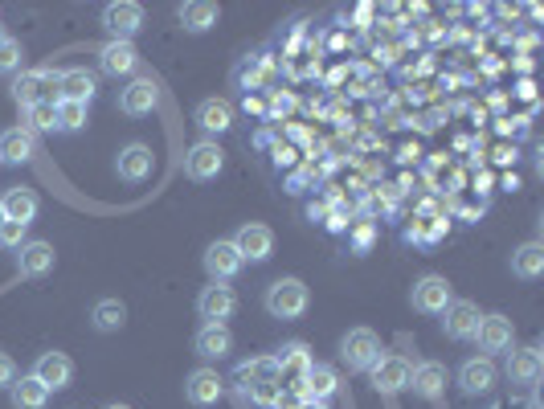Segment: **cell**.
I'll use <instances>...</instances> for the list:
<instances>
[{"label": "cell", "instance_id": "obj_1", "mask_svg": "<svg viewBox=\"0 0 544 409\" xmlns=\"http://www.w3.org/2000/svg\"><path fill=\"white\" fill-rule=\"evenodd\" d=\"M307 307H311V291L303 279H275L266 287V311L275 320H299Z\"/></svg>", "mask_w": 544, "mask_h": 409}, {"label": "cell", "instance_id": "obj_2", "mask_svg": "<svg viewBox=\"0 0 544 409\" xmlns=\"http://www.w3.org/2000/svg\"><path fill=\"white\" fill-rule=\"evenodd\" d=\"M340 360L348 365V373H369L381 360V336L373 328H352L340 340Z\"/></svg>", "mask_w": 544, "mask_h": 409}, {"label": "cell", "instance_id": "obj_3", "mask_svg": "<svg viewBox=\"0 0 544 409\" xmlns=\"http://www.w3.org/2000/svg\"><path fill=\"white\" fill-rule=\"evenodd\" d=\"M13 99L21 107L58 103V70H21L13 78Z\"/></svg>", "mask_w": 544, "mask_h": 409}, {"label": "cell", "instance_id": "obj_4", "mask_svg": "<svg viewBox=\"0 0 544 409\" xmlns=\"http://www.w3.org/2000/svg\"><path fill=\"white\" fill-rule=\"evenodd\" d=\"M471 340L479 344V352H483V356H495V352H512V340H516V324L508 320V315H500V311H495V315H483Z\"/></svg>", "mask_w": 544, "mask_h": 409}, {"label": "cell", "instance_id": "obj_5", "mask_svg": "<svg viewBox=\"0 0 544 409\" xmlns=\"http://www.w3.org/2000/svg\"><path fill=\"white\" fill-rule=\"evenodd\" d=\"M103 29L111 33V41H131L144 29V5H135V0H115V5L103 9Z\"/></svg>", "mask_w": 544, "mask_h": 409}, {"label": "cell", "instance_id": "obj_6", "mask_svg": "<svg viewBox=\"0 0 544 409\" xmlns=\"http://www.w3.org/2000/svg\"><path fill=\"white\" fill-rule=\"evenodd\" d=\"M242 266H246V262H242V254H238V246H234L230 238H217V242L205 246V270H209L213 283H230V279H238Z\"/></svg>", "mask_w": 544, "mask_h": 409}, {"label": "cell", "instance_id": "obj_7", "mask_svg": "<svg viewBox=\"0 0 544 409\" xmlns=\"http://www.w3.org/2000/svg\"><path fill=\"white\" fill-rule=\"evenodd\" d=\"M410 303L422 315H442L450 303H455V291H450V283L442 275H422L414 283V291H410Z\"/></svg>", "mask_w": 544, "mask_h": 409}, {"label": "cell", "instance_id": "obj_8", "mask_svg": "<svg viewBox=\"0 0 544 409\" xmlns=\"http://www.w3.org/2000/svg\"><path fill=\"white\" fill-rule=\"evenodd\" d=\"M230 242L238 246L242 262H266L270 254H275V230H270V225H262V221H246Z\"/></svg>", "mask_w": 544, "mask_h": 409}, {"label": "cell", "instance_id": "obj_9", "mask_svg": "<svg viewBox=\"0 0 544 409\" xmlns=\"http://www.w3.org/2000/svg\"><path fill=\"white\" fill-rule=\"evenodd\" d=\"M221 168H225V152L217 148V140H201V144H193L189 152H185V176L189 180H217L221 176Z\"/></svg>", "mask_w": 544, "mask_h": 409}, {"label": "cell", "instance_id": "obj_10", "mask_svg": "<svg viewBox=\"0 0 544 409\" xmlns=\"http://www.w3.org/2000/svg\"><path fill=\"white\" fill-rule=\"evenodd\" d=\"M156 103H160V90H156L152 78H131V82L119 90V111H123L127 119H144V115H152Z\"/></svg>", "mask_w": 544, "mask_h": 409}, {"label": "cell", "instance_id": "obj_11", "mask_svg": "<svg viewBox=\"0 0 544 409\" xmlns=\"http://www.w3.org/2000/svg\"><path fill=\"white\" fill-rule=\"evenodd\" d=\"M152 168H156V160H152V148L148 144H123L119 148V156H115V172H119V180H127V185H144V180L152 176Z\"/></svg>", "mask_w": 544, "mask_h": 409}, {"label": "cell", "instance_id": "obj_12", "mask_svg": "<svg viewBox=\"0 0 544 409\" xmlns=\"http://www.w3.org/2000/svg\"><path fill=\"white\" fill-rule=\"evenodd\" d=\"M410 377H414V365L405 356H381L377 365L369 369V381L377 393H401L410 389Z\"/></svg>", "mask_w": 544, "mask_h": 409}, {"label": "cell", "instance_id": "obj_13", "mask_svg": "<svg viewBox=\"0 0 544 409\" xmlns=\"http://www.w3.org/2000/svg\"><path fill=\"white\" fill-rule=\"evenodd\" d=\"M197 311H201L205 324H225V320H230V315L238 311L234 287H230V283H209V287L201 291V299H197Z\"/></svg>", "mask_w": 544, "mask_h": 409}, {"label": "cell", "instance_id": "obj_14", "mask_svg": "<svg viewBox=\"0 0 544 409\" xmlns=\"http://www.w3.org/2000/svg\"><path fill=\"white\" fill-rule=\"evenodd\" d=\"M495 381H500V369H495L491 356H471V360H463V369H459V389H463L467 397L491 393Z\"/></svg>", "mask_w": 544, "mask_h": 409}, {"label": "cell", "instance_id": "obj_15", "mask_svg": "<svg viewBox=\"0 0 544 409\" xmlns=\"http://www.w3.org/2000/svg\"><path fill=\"white\" fill-rule=\"evenodd\" d=\"M29 377H33V381H41L50 393H58V389H66V385L74 381V360H70L66 352H41Z\"/></svg>", "mask_w": 544, "mask_h": 409}, {"label": "cell", "instance_id": "obj_16", "mask_svg": "<svg viewBox=\"0 0 544 409\" xmlns=\"http://www.w3.org/2000/svg\"><path fill=\"white\" fill-rule=\"evenodd\" d=\"M99 95V78L90 74L86 66H70V70H58V99L66 103H95Z\"/></svg>", "mask_w": 544, "mask_h": 409}, {"label": "cell", "instance_id": "obj_17", "mask_svg": "<svg viewBox=\"0 0 544 409\" xmlns=\"http://www.w3.org/2000/svg\"><path fill=\"white\" fill-rule=\"evenodd\" d=\"M540 377H544V352H540L536 344H528V348H512V356H508V381H512V385L532 389Z\"/></svg>", "mask_w": 544, "mask_h": 409}, {"label": "cell", "instance_id": "obj_18", "mask_svg": "<svg viewBox=\"0 0 544 409\" xmlns=\"http://www.w3.org/2000/svg\"><path fill=\"white\" fill-rule=\"evenodd\" d=\"M479 303H471V299H455L446 311H442V328H446V336L450 340H471L475 336V328H479Z\"/></svg>", "mask_w": 544, "mask_h": 409}, {"label": "cell", "instance_id": "obj_19", "mask_svg": "<svg viewBox=\"0 0 544 409\" xmlns=\"http://www.w3.org/2000/svg\"><path fill=\"white\" fill-rule=\"evenodd\" d=\"M221 393H225V381L217 377V369H193L189 377H185V397H189V405H197V409H205V405H217L221 401Z\"/></svg>", "mask_w": 544, "mask_h": 409}, {"label": "cell", "instance_id": "obj_20", "mask_svg": "<svg viewBox=\"0 0 544 409\" xmlns=\"http://www.w3.org/2000/svg\"><path fill=\"white\" fill-rule=\"evenodd\" d=\"M336 389H340V373H336L332 365H311L307 377L295 385V393H299L303 401H332Z\"/></svg>", "mask_w": 544, "mask_h": 409}, {"label": "cell", "instance_id": "obj_21", "mask_svg": "<svg viewBox=\"0 0 544 409\" xmlns=\"http://www.w3.org/2000/svg\"><path fill=\"white\" fill-rule=\"evenodd\" d=\"M135 66H140V54H135L131 41H107L99 50V70L107 78H127V74H135Z\"/></svg>", "mask_w": 544, "mask_h": 409}, {"label": "cell", "instance_id": "obj_22", "mask_svg": "<svg viewBox=\"0 0 544 409\" xmlns=\"http://www.w3.org/2000/svg\"><path fill=\"white\" fill-rule=\"evenodd\" d=\"M275 360H279V377H283V389H295L303 377H307V369L315 365L311 360V352H307V344H283L279 352H275Z\"/></svg>", "mask_w": 544, "mask_h": 409}, {"label": "cell", "instance_id": "obj_23", "mask_svg": "<svg viewBox=\"0 0 544 409\" xmlns=\"http://www.w3.org/2000/svg\"><path fill=\"white\" fill-rule=\"evenodd\" d=\"M37 156V135L25 127L0 131V164H29Z\"/></svg>", "mask_w": 544, "mask_h": 409}, {"label": "cell", "instance_id": "obj_24", "mask_svg": "<svg viewBox=\"0 0 544 409\" xmlns=\"http://www.w3.org/2000/svg\"><path fill=\"white\" fill-rule=\"evenodd\" d=\"M37 209H41V201H37V193L25 189V185H13V189L0 193V213H5V221L29 225V221L37 217Z\"/></svg>", "mask_w": 544, "mask_h": 409}, {"label": "cell", "instance_id": "obj_25", "mask_svg": "<svg viewBox=\"0 0 544 409\" xmlns=\"http://www.w3.org/2000/svg\"><path fill=\"white\" fill-rule=\"evenodd\" d=\"M193 348H197L201 360H221V356H230V348H234V332L225 324H201L197 336H193Z\"/></svg>", "mask_w": 544, "mask_h": 409}, {"label": "cell", "instance_id": "obj_26", "mask_svg": "<svg viewBox=\"0 0 544 409\" xmlns=\"http://www.w3.org/2000/svg\"><path fill=\"white\" fill-rule=\"evenodd\" d=\"M197 127L205 135H225L234 127V103L230 99H201L197 103Z\"/></svg>", "mask_w": 544, "mask_h": 409}, {"label": "cell", "instance_id": "obj_27", "mask_svg": "<svg viewBox=\"0 0 544 409\" xmlns=\"http://www.w3.org/2000/svg\"><path fill=\"white\" fill-rule=\"evenodd\" d=\"M54 262H58L54 246H50V242H37V238H29V242L21 246V258H17V266H21V275H25V279H41V275H50Z\"/></svg>", "mask_w": 544, "mask_h": 409}, {"label": "cell", "instance_id": "obj_28", "mask_svg": "<svg viewBox=\"0 0 544 409\" xmlns=\"http://www.w3.org/2000/svg\"><path fill=\"white\" fill-rule=\"evenodd\" d=\"M217 17H221V9L213 0H185V5L176 9V21L185 33H209L217 25Z\"/></svg>", "mask_w": 544, "mask_h": 409}, {"label": "cell", "instance_id": "obj_29", "mask_svg": "<svg viewBox=\"0 0 544 409\" xmlns=\"http://www.w3.org/2000/svg\"><path fill=\"white\" fill-rule=\"evenodd\" d=\"M410 389L426 401H438L446 393V369L438 365V360H422V365H414V377H410Z\"/></svg>", "mask_w": 544, "mask_h": 409}, {"label": "cell", "instance_id": "obj_30", "mask_svg": "<svg viewBox=\"0 0 544 409\" xmlns=\"http://www.w3.org/2000/svg\"><path fill=\"white\" fill-rule=\"evenodd\" d=\"M90 324H95V332L111 336L127 324V303L123 299H99L95 307H90Z\"/></svg>", "mask_w": 544, "mask_h": 409}, {"label": "cell", "instance_id": "obj_31", "mask_svg": "<svg viewBox=\"0 0 544 409\" xmlns=\"http://www.w3.org/2000/svg\"><path fill=\"white\" fill-rule=\"evenodd\" d=\"M512 275L524 279V283H532V279L544 275V246H540V242H524V246L512 254Z\"/></svg>", "mask_w": 544, "mask_h": 409}, {"label": "cell", "instance_id": "obj_32", "mask_svg": "<svg viewBox=\"0 0 544 409\" xmlns=\"http://www.w3.org/2000/svg\"><path fill=\"white\" fill-rule=\"evenodd\" d=\"M9 397H13L17 409H45V401H50V389H45L41 381H33V377H21V381L9 389Z\"/></svg>", "mask_w": 544, "mask_h": 409}, {"label": "cell", "instance_id": "obj_33", "mask_svg": "<svg viewBox=\"0 0 544 409\" xmlns=\"http://www.w3.org/2000/svg\"><path fill=\"white\" fill-rule=\"evenodd\" d=\"M54 115H58V131H82L90 123V107L86 103H66L58 99L54 103Z\"/></svg>", "mask_w": 544, "mask_h": 409}, {"label": "cell", "instance_id": "obj_34", "mask_svg": "<svg viewBox=\"0 0 544 409\" xmlns=\"http://www.w3.org/2000/svg\"><path fill=\"white\" fill-rule=\"evenodd\" d=\"M238 381H246V385H250V381H283V377H279V360H275V356H254L250 365L238 369Z\"/></svg>", "mask_w": 544, "mask_h": 409}, {"label": "cell", "instance_id": "obj_35", "mask_svg": "<svg viewBox=\"0 0 544 409\" xmlns=\"http://www.w3.org/2000/svg\"><path fill=\"white\" fill-rule=\"evenodd\" d=\"M25 131H33V135L58 131V115H54V103H37V107H25Z\"/></svg>", "mask_w": 544, "mask_h": 409}, {"label": "cell", "instance_id": "obj_36", "mask_svg": "<svg viewBox=\"0 0 544 409\" xmlns=\"http://www.w3.org/2000/svg\"><path fill=\"white\" fill-rule=\"evenodd\" d=\"M442 234H446V217H418V221H414V230L405 234V238H410V242H426V246H434Z\"/></svg>", "mask_w": 544, "mask_h": 409}, {"label": "cell", "instance_id": "obj_37", "mask_svg": "<svg viewBox=\"0 0 544 409\" xmlns=\"http://www.w3.org/2000/svg\"><path fill=\"white\" fill-rule=\"evenodd\" d=\"M21 62H25L21 41H17V37H5V41H0V74L17 78V74H21Z\"/></svg>", "mask_w": 544, "mask_h": 409}, {"label": "cell", "instance_id": "obj_38", "mask_svg": "<svg viewBox=\"0 0 544 409\" xmlns=\"http://www.w3.org/2000/svg\"><path fill=\"white\" fill-rule=\"evenodd\" d=\"M246 393H250L254 405H266V409H270V405H275V397L283 393V381H250Z\"/></svg>", "mask_w": 544, "mask_h": 409}, {"label": "cell", "instance_id": "obj_39", "mask_svg": "<svg viewBox=\"0 0 544 409\" xmlns=\"http://www.w3.org/2000/svg\"><path fill=\"white\" fill-rule=\"evenodd\" d=\"M25 242H29V225H17V221H5V225H0V246L21 250Z\"/></svg>", "mask_w": 544, "mask_h": 409}, {"label": "cell", "instance_id": "obj_40", "mask_svg": "<svg viewBox=\"0 0 544 409\" xmlns=\"http://www.w3.org/2000/svg\"><path fill=\"white\" fill-rule=\"evenodd\" d=\"M373 242H377V225H373V221H360L356 234H352V250H356V254H369Z\"/></svg>", "mask_w": 544, "mask_h": 409}, {"label": "cell", "instance_id": "obj_41", "mask_svg": "<svg viewBox=\"0 0 544 409\" xmlns=\"http://www.w3.org/2000/svg\"><path fill=\"white\" fill-rule=\"evenodd\" d=\"M17 385V360L9 352H0V389H13Z\"/></svg>", "mask_w": 544, "mask_h": 409}, {"label": "cell", "instance_id": "obj_42", "mask_svg": "<svg viewBox=\"0 0 544 409\" xmlns=\"http://www.w3.org/2000/svg\"><path fill=\"white\" fill-rule=\"evenodd\" d=\"M295 107V95H275L270 99V119H279V115H287Z\"/></svg>", "mask_w": 544, "mask_h": 409}, {"label": "cell", "instance_id": "obj_43", "mask_svg": "<svg viewBox=\"0 0 544 409\" xmlns=\"http://www.w3.org/2000/svg\"><path fill=\"white\" fill-rule=\"evenodd\" d=\"M344 225H348V221H344V209H332V217H328V230H332V234H344Z\"/></svg>", "mask_w": 544, "mask_h": 409}, {"label": "cell", "instance_id": "obj_44", "mask_svg": "<svg viewBox=\"0 0 544 409\" xmlns=\"http://www.w3.org/2000/svg\"><path fill=\"white\" fill-rule=\"evenodd\" d=\"M299 409H332V405H328V401H303Z\"/></svg>", "mask_w": 544, "mask_h": 409}, {"label": "cell", "instance_id": "obj_45", "mask_svg": "<svg viewBox=\"0 0 544 409\" xmlns=\"http://www.w3.org/2000/svg\"><path fill=\"white\" fill-rule=\"evenodd\" d=\"M528 409H540V401H536V397H532V401H528Z\"/></svg>", "mask_w": 544, "mask_h": 409}, {"label": "cell", "instance_id": "obj_46", "mask_svg": "<svg viewBox=\"0 0 544 409\" xmlns=\"http://www.w3.org/2000/svg\"><path fill=\"white\" fill-rule=\"evenodd\" d=\"M107 409H131V405H107Z\"/></svg>", "mask_w": 544, "mask_h": 409}, {"label": "cell", "instance_id": "obj_47", "mask_svg": "<svg viewBox=\"0 0 544 409\" xmlns=\"http://www.w3.org/2000/svg\"><path fill=\"white\" fill-rule=\"evenodd\" d=\"M0 225H5V213H0Z\"/></svg>", "mask_w": 544, "mask_h": 409}, {"label": "cell", "instance_id": "obj_48", "mask_svg": "<svg viewBox=\"0 0 544 409\" xmlns=\"http://www.w3.org/2000/svg\"><path fill=\"white\" fill-rule=\"evenodd\" d=\"M0 41H5V33H0Z\"/></svg>", "mask_w": 544, "mask_h": 409}]
</instances>
